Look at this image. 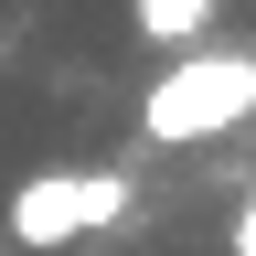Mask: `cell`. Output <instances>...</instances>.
Here are the masks:
<instances>
[{"instance_id":"1","label":"cell","mask_w":256,"mask_h":256,"mask_svg":"<svg viewBox=\"0 0 256 256\" xmlns=\"http://www.w3.org/2000/svg\"><path fill=\"white\" fill-rule=\"evenodd\" d=\"M256 128V43H192L139 96V150H203Z\"/></svg>"},{"instance_id":"2","label":"cell","mask_w":256,"mask_h":256,"mask_svg":"<svg viewBox=\"0 0 256 256\" xmlns=\"http://www.w3.org/2000/svg\"><path fill=\"white\" fill-rule=\"evenodd\" d=\"M118 214H128V171H107V160H64V171H32V182L11 192L0 235H11L22 256H54V246L107 235Z\"/></svg>"},{"instance_id":"3","label":"cell","mask_w":256,"mask_h":256,"mask_svg":"<svg viewBox=\"0 0 256 256\" xmlns=\"http://www.w3.org/2000/svg\"><path fill=\"white\" fill-rule=\"evenodd\" d=\"M214 22H224V0H128V32L160 43V54H192Z\"/></svg>"},{"instance_id":"4","label":"cell","mask_w":256,"mask_h":256,"mask_svg":"<svg viewBox=\"0 0 256 256\" xmlns=\"http://www.w3.org/2000/svg\"><path fill=\"white\" fill-rule=\"evenodd\" d=\"M235 256H256V192H246V214H235Z\"/></svg>"}]
</instances>
